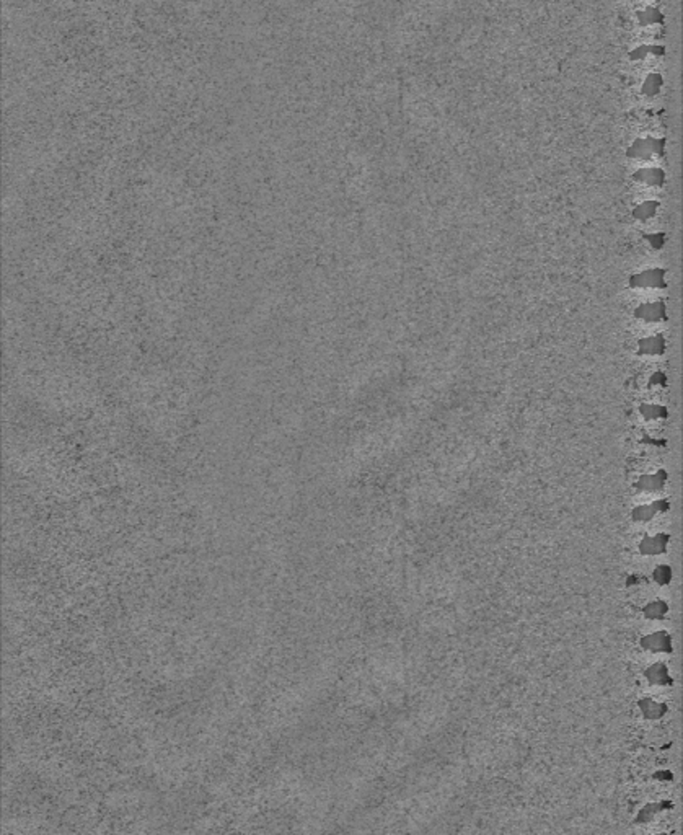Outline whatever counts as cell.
<instances>
[{
	"mask_svg": "<svg viewBox=\"0 0 683 835\" xmlns=\"http://www.w3.org/2000/svg\"><path fill=\"white\" fill-rule=\"evenodd\" d=\"M664 538H667V536H659L656 538H646L644 543H641V552H643V553H661V552H664V547H666V543H661V545H659V542L664 540Z\"/></svg>",
	"mask_w": 683,
	"mask_h": 835,
	"instance_id": "cell-1",
	"label": "cell"
}]
</instances>
